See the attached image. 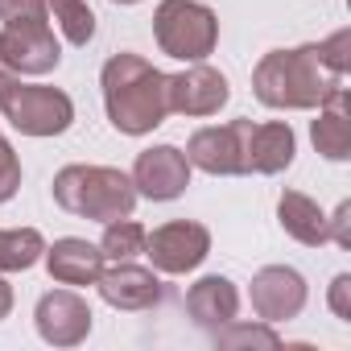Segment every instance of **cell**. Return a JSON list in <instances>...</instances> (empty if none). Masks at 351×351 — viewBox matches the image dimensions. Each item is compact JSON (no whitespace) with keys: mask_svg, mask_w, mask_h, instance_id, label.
I'll list each match as a JSON object with an SVG mask.
<instances>
[{"mask_svg":"<svg viewBox=\"0 0 351 351\" xmlns=\"http://www.w3.org/2000/svg\"><path fill=\"white\" fill-rule=\"evenodd\" d=\"M104 112L120 136H149L169 116V83L145 54L120 50L99 71Z\"/></svg>","mask_w":351,"mask_h":351,"instance_id":"obj_1","label":"cell"},{"mask_svg":"<svg viewBox=\"0 0 351 351\" xmlns=\"http://www.w3.org/2000/svg\"><path fill=\"white\" fill-rule=\"evenodd\" d=\"M339 83L347 79L330 75L318 62L314 42L298 50H269L252 71V95L273 112H314Z\"/></svg>","mask_w":351,"mask_h":351,"instance_id":"obj_2","label":"cell"},{"mask_svg":"<svg viewBox=\"0 0 351 351\" xmlns=\"http://www.w3.org/2000/svg\"><path fill=\"white\" fill-rule=\"evenodd\" d=\"M54 203L66 215L79 219H95V223H112V219H128L136 211V186L124 169L116 165H62L54 173Z\"/></svg>","mask_w":351,"mask_h":351,"instance_id":"obj_3","label":"cell"},{"mask_svg":"<svg viewBox=\"0 0 351 351\" xmlns=\"http://www.w3.org/2000/svg\"><path fill=\"white\" fill-rule=\"evenodd\" d=\"M0 116H5L21 136H62L75 124V99L62 87L25 83L0 58Z\"/></svg>","mask_w":351,"mask_h":351,"instance_id":"obj_4","label":"cell"},{"mask_svg":"<svg viewBox=\"0 0 351 351\" xmlns=\"http://www.w3.org/2000/svg\"><path fill=\"white\" fill-rule=\"evenodd\" d=\"M153 38L161 54L178 62H207L219 46V17L203 0H157Z\"/></svg>","mask_w":351,"mask_h":351,"instance_id":"obj_5","label":"cell"},{"mask_svg":"<svg viewBox=\"0 0 351 351\" xmlns=\"http://www.w3.org/2000/svg\"><path fill=\"white\" fill-rule=\"evenodd\" d=\"M0 58H5V66L13 75H21V79H42L50 71H58L62 46L54 38L50 17L5 21V25H0Z\"/></svg>","mask_w":351,"mask_h":351,"instance_id":"obj_6","label":"cell"},{"mask_svg":"<svg viewBox=\"0 0 351 351\" xmlns=\"http://www.w3.org/2000/svg\"><path fill=\"white\" fill-rule=\"evenodd\" d=\"M145 256L165 277H186L211 256V232L195 219H169L145 236Z\"/></svg>","mask_w":351,"mask_h":351,"instance_id":"obj_7","label":"cell"},{"mask_svg":"<svg viewBox=\"0 0 351 351\" xmlns=\"http://www.w3.org/2000/svg\"><path fill=\"white\" fill-rule=\"evenodd\" d=\"M191 161L178 145H153L145 153H136L132 161V186L141 199L149 203H173V199H182L186 186H191Z\"/></svg>","mask_w":351,"mask_h":351,"instance_id":"obj_8","label":"cell"},{"mask_svg":"<svg viewBox=\"0 0 351 351\" xmlns=\"http://www.w3.org/2000/svg\"><path fill=\"white\" fill-rule=\"evenodd\" d=\"M34 322H38L42 343H50V347H79V343L91 335L95 314H91L87 298L66 285V289H50V293L38 298Z\"/></svg>","mask_w":351,"mask_h":351,"instance_id":"obj_9","label":"cell"},{"mask_svg":"<svg viewBox=\"0 0 351 351\" xmlns=\"http://www.w3.org/2000/svg\"><path fill=\"white\" fill-rule=\"evenodd\" d=\"M244 132H248V120L211 124V128H199L182 153H186L191 169H203L211 178H240L244 173Z\"/></svg>","mask_w":351,"mask_h":351,"instance_id":"obj_10","label":"cell"},{"mask_svg":"<svg viewBox=\"0 0 351 351\" xmlns=\"http://www.w3.org/2000/svg\"><path fill=\"white\" fill-rule=\"evenodd\" d=\"M165 83H169V112L191 116V120L215 116L232 99L228 75L215 71V66H207V62H186V71L165 75Z\"/></svg>","mask_w":351,"mask_h":351,"instance_id":"obj_11","label":"cell"},{"mask_svg":"<svg viewBox=\"0 0 351 351\" xmlns=\"http://www.w3.org/2000/svg\"><path fill=\"white\" fill-rule=\"evenodd\" d=\"M306 298H310V285L298 269L289 265H265L256 269L252 277V310L261 322H289L306 310Z\"/></svg>","mask_w":351,"mask_h":351,"instance_id":"obj_12","label":"cell"},{"mask_svg":"<svg viewBox=\"0 0 351 351\" xmlns=\"http://www.w3.org/2000/svg\"><path fill=\"white\" fill-rule=\"evenodd\" d=\"M95 289L112 310H124V314L153 310L161 302V293H165L157 269H145V265H132V261H112V269L104 265Z\"/></svg>","mask_w":351,"mask_h":351,"instance_id":"obj_13","label":"cell"},{"mask_svg":"<svg viewBox=\"0 0 351 351\" xmlns=\"http://www.w3.org/2000/svg\"><path fill=\"white\" fill-rule=\"evenodd\" d=\"M298 157V136L285 120H265V124H252L248 120V132H244V173H285Z\"/></svg>","mask_w":351,"mask_h":351,"instance_id":"obj_14","label":"cell"},{"mask_svg":"<svg viewBox=\"0 0 351 351\" xmlns=\"http://www.w3.org/2000/svg\"><path fill=\"white\" fill-rule=\"evenodd\" d=\"M42 261H46L50 281L71 285V289L95 285V281H99V273H104V265H108V261H104V252H99V244L79 240V236H62V240L46 244Z\"/></svg>","mask_w":351,"mask_h":351,"instance_id":"obj_15","label":"cell"},{"mask_svg":"<svg viewBox=\"0 0 351 351\" xmlns=\"http://www.w3.org/2000/svg\"><path fill=\"white\" fill-rule=\"evenodd\" d=\"M314 112H318V120H310L314 149L326 161H347L351 157V91H347V83L330 87Z\"/></svg>","mask_w":351,"mask_h":351,"instance_id":"obj_16","label":"cell"},{"mask_svg":"<svg viewBox=\"0 0 351 351\" xmlns=\"http://www.w3.org/2000/svg\"><path fill=\"white\" fill-rule=\"evenodd\" d=\"M186 314L203 326V330H219L240 314V289L232 277L223 273H207L186 289Z\"/></svg>","mask_w":351,"mask_h":351,"instance_id":"obj_17","label":"cell"},{"mask_svg":"<svg viewBox=\"0 0 351 351\" xmlns=\"http://www.w3.org/2000/svg\"><path fill=\"white\" fill-rule=\"evenodd\" d=\"M277 223H281V232L289 236V240H298V244H306V248H322L330 236H326V215H322V207L310 199V195H302V191H285L281 199H277Z\"/></svg>","mask_w":351,"mask_h":351,"instance_id":"obj_18","label":"cell"},{"mask_svg":"<svg viewBox=\"0 0 351 351\" xmlns=\"http://www.w3.org/2000/svg\"><path fill=\"white\" fill-rule=\"evenodd\" d=\"M46 236L38 228H0V273H25L42 261Z\"/></svg>","mask_w":351,"mask_h":351,"instance_id":"obj_19","label":"cell"},{"mask_svg":"<svg viewBox=\"0 0 351 351\" xmlns=\"http://www.w3.org/2000/svg\"><path fill=\"white\" fill-rule=\"evenodd\" d=\"M50 17H54V25L62 29V38L71 42V46H91V38H95V13H91V5L87 0H50Z\"/></svg>","mask_w":351,"mask_h":351,"instance_id":"obj_20","label":"cell"},{"mask_svg":"<svg viewBox=\"0 0 351 351\" xmlns=\"http://www.w3.org/2000/svg\"><path fill=\"white\" fill-rule=\"evenodd\" d=\"M145 223H136L132 215L128 219H112L104 223V240H99V252L104 261H132V256H145Z\"/></svg>","mask_w":351,"mask_h":351,"instance_id":"obj_21","label":"cell"},{"mask_svg":"<svg viewBox=\"0 0 351 351\" xmlns=\"http://www.w3.org/2000/svg\"><path fill=\"white\" fill-rule=\"evenodd\" d=\"M215 347H281V335L273 330V322H240L232 318L228 326L211 330Z\"/></svg>","mask_w":351,"mask_h":351,"instance_id":"obj_22","label":"cell"},{"mask_svg":"<svg viewBox=\"0 0 351 351\" xmlns=\"http://www.w3.org/2000/svg\"><path fill=\"white\" fill-rule=\"evenodd\" d=\"M314 54H318V62H322L330 75L347 79V71H351V29H335L330 38L314 42Z\"/></svg>","mask_w":351,"mask_h":351,"instance_id":"obj_23","label":"cell"},{"mask_svg":"<svg viewBox=\"0 0 351 351\" xmlns=\"http://www.w3.org/2000/svg\"><path fill=\"white\" fill-rule=\"evenodd\" d=\"M21 191V157L13 153V145L0 132V203H9Z\"/></svg>","mask_w":351,"mask_h":351,"instance_id":"obj_24","label":"cell"},{"mask_svg":"<svg viewBox=\"0 0 351 351\" xmlns=\"http://www.w3.org/2000/svg\"><path fill=\"white\" fill-rule=\"evenodd\" d=\"M326 306L339 322H351V273H339L326 289Z\"/></svg>","mask_w":351,"mask_h":351,"instance_id":"obj_25","label":"cell"},{"mask_svg":"<svg viewBox=\"0 0 351 351\" xmlns=\"http://www.w3.org/2000/svg\"><path fill=\"white\" fill-rule=\"evenodd\" d=\"M21 17H50V0H0V21Z\"/></svg>","mask_w":351,"mask_h":351,"instance_id":"obj_26","label":"cell"},{"mask_svg":"<svg viewBox=\"0 0 351 351\" xmlns=\"http://www.w3.org/2000/svg\"><path fill=\"white\" fill-rule=\"evenodd\" d=\"M326 236L339 244V248H351V203L343 199L339 207H335V215L326 219Z\"/></svg>","mask_w":351,"mask_h":351,"instance_id":"obj_27","label":"cell"},{"mask_svg":"<svg viewBox=\"0 0 351 351\" xmlns=\"http://www.w3.org/2000/svg\"><path fill=\"white\" fill-rule=\"evenodd\" d=\"M13 314V285L5 281V273H0V322H5Z\"/></svg>","mask_w":351,"mask_h":351,"instance_id":"obj_28","label":"cell"},{"mask_svg":"<svg viewBox=\"0 0 351 351\" xmlns=\"http://www.w3.org/2000/svg\"><path fill=\"white\" fill-rule=\"evenodd\" d=\"M112 5H141V0H112Z\"/></svg>","mask_w":351,"mask_h":351,"instance_id":"obj_29","label":"cell"}]
</instances>
